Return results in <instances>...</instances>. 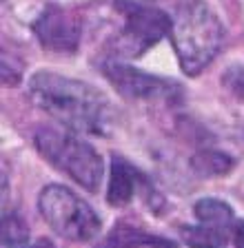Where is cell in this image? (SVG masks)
Segmentation results:
<instances>
[{
  "instance_id": "obj_6",
  "label": "cell",
  "mask_w": 244,
  "mask_h": 248,
  "mask_svg": "<svg viewBox=\"0 0 244 248\" xmlns=\"http://www.w3.org/2000/svg\"><path fill=\"white\" fill-rule=\"evenodd\" d=\"M104 76L118 89V93L131 100H171L178 95L176 82L138 71V69L127 67L115 60L104 64Z\"/></svg>"
},
{
  "instance_id": "obj_18",
  "label": "cell",
  "mask_w": 244,
  "mask_h": 248,
  "mask_svg": "<svg viewBox=\"0 0 244 248\" xmlns=\"http://www.w3.org/2000/svg\"><path fill=\"white\" fill-rule=\"evenodd\" d=\"M151 2H156V0H151Z\"/></svg>"
},
{
  "instance_id": "obj_2",
  "label": "cell",
  "mask_w": 244,
  "mask_h": 248,
  "mask_svg": "<svg viewBox=\"0 0 244 248\" xmlns=\"http://www.w3.org/2000/svg\"><path fill=\"white\" fill-rule=\"evenodd\" d=\"M171 42L182 71L187 76H197L222 49L224 27L204 2L189 0L184 7H180L173 20Z\"/></svg>"
},
{
  "instance_id": "obj_10",
  "label": "cell",
  "mask_w": 244,
  "mask_h": 248,
  "mask_svg": "<svg viewBox=\"0 0 244 248\" xmlns=\"http://www.w3.org/2000/svg\"><path fill=\"white\" fill-rule=\"evenodd\" d=\"M195 213V219L200 224H207V226H215V228H227V231H233V208L228 206L227 202L222 200H213V197H204V200L195 202L193 206Z\"/></svg>"
},
{
  "instance_id": "obj_14",
  "label": "cell",
  "mask_w": 244,
  "mask_h": 248,
  "mask_svg": "<svg viewBox=\"0 0 244 248\" xmlns=\"http://www.w3.org/2000/svg\"><path fill=\"white\" fill-rule=\"evenodd\" d=\"M224 87L233 93L238 100H244V67H233L228 69L222 78Z\"/></svg>"
},
{
  "instance_id": "obj_9",
  "label": "cell",
  "mask_w": 244,
  "mask_h": 248,
  "mask_svg": "<svg viewBox=\"0 0 244 248\" xmlns=\"http://www.w3.org/2000/svg\"><path fill=\"white\" fill-rule=\"evenodd\" d=\"M228 235H233V231L207 226L200 222L180 228V237L189 248H224L228 244Z\"/></svg>"
},
{
  "instance_id": "obj_5",
  "label": "cell",
  "mask_w": 244,
  "mask_h": 248,
  "mask_svg": "<svg viewBox=\"0 0 244 248\" xmlns=\"http://www.w3.org/2000/svg\"><path fill=\"white\" fill-rule=\"evenodd\" d=\"M115 7L125 16V27L120 33V51L125 56H142L173 29L171 18L156 7L133 0H115Z\"/></svg>"
},
{
  "instance_id": "obj_4",
  "label": "cell",
  "mask_w": 244,
  "mask_h": 248,
  "mask_svg": "<svg viewBox=\"0 0 244 248\" xmlns=\"http://www.w3.org/2000/svg\"><path fill=\"white\" fill-rule=\"evenodd\" d=\"M38 208L53 232L69 242H89L102 226L94 208L63 184L45 186L38 197Z\"/></svg>"
},
{
  "instance_id": "obj_8",
  "label": "cell",
  "mask_w": 244,
  "mask_h": 248,
  "mask_svg": "<svg viewBox=\"0 0 244 248\" xmlns=\"http://www.w3.org/2000/svg\"><path fill=\"white\" fill-rule=\"evenodd\" d=\"M145 182V177L138 173L131 164H127L122 157L111 160L109 170V188H107V202L111 206H127L135 195V188Z\"/></svg>"
},
{
  "instance_id": "obj_7",
  "label": "cell",
  "mask_w": 244,
  "mask_h": 248,
  "mask_svg": "<svg viewBox=\"0 0 244 248\" xmlns=\"http://www.w3.org/2000/svg\"><path fill=\"white\" fill-rule=\"evenodd\" d=\"M33 33L47 51L53 53H73L80 45L82 27L80 20L65 7H47L33 22Z\"/></svg>"
},
{
  "instance_id": "obj_17",
  "label": "cell",
  "mask_w": 244,
  "mask_h": 248,
  "mask_svg": "<svg viewBox=\"0 0 244 248\" xmlns=\"http://www.w3.org/2000/svg\"><path fill=\"white\" fill-rule=\"evenodd\" d=\"M25 248H56L51 242H47V239H40V242L32 244V246H25Z\"/></svg>"
},
{
  "instance_id": "obj_12",
  "label": "cell",
  "mask_w": 244,
  "mask_h": 248,
  "mask_svg": "<svg viewBox=\"0 0 244 248\" xmlns=\"http://www.w3.org/2000/svg\"><path fill=\"white\" fill-rule=\"evenodd\" d=\"M193 169L202 175H224L233 169V157L220 153V151H202L200 155L193 157Z\"/></svg>"
},
{
  "instance_id": "obj_1",
  "label": "cell",
  "mask_w": 244,
  "mask_h": 248,
  "mask_svg": "<svg viewBox=\"0 0 244 248\" xmlns=\"http://www.w3.org/2000/svg\"><path fill=\"white\" fill-rule=\"evenodd\" d=\"M29 98L65 129L78 133H107L111 126L109 102L100 91L73 78L40 71L29 80Z\"/></svg>"
},
{
  "instance_id": "obj_3",
  "label": "cell",
  "mask_w": 244,
  "mask_h": 248,
  "mask_svg": "<svg viewBox=\"0 0 244 248\" xmlns=\"http://www.w3.org/2000/svg\"><path fill=\"white\" fill-rule=\"evenodd\" d=\"M33 142L40 155L51 166L67 173L73 182H78L87 191H98L104 173V162L89 142L56 126L38 129Z\"/></svg>"
},
{
  "instance_id": "obj_15",
  "label": "cell",
  "mask_w": 244,
  "mask_h": 248,
  "mask_svg": "<svg viewBox=\"0 0 244 248\" xmlns=\"http://www.w3.org/2000/svg\"><path fill=\"white\" fill-rule=\"evenodd\" d=\"M138 248H178L173 242H169V239H164V237H153L149 239V242H145V244H140Z\"/></svg>"
},
{
  "instance_id": "obj_11",
  "label": "cell",
  "mask_w": 244,
  "mask_h": 248,
  "mask_svg": "<svg viewBox=\"0 0 244 248\" xmlns=\"http://www.w3.org/2000/svg\"><path fill=\"white\" fill-rule=\"evenodd\" d=\"M151 237H153V235L131 226V224L118 222L114 226V231H111L100 244H96L94 248H138L140 244L149 242Z\"/></svg>"
},
{
  "instance_id": "obj_13",
  "label": "cell",
  "mask_w": 244,
  "mask_h": 248,
  "mask_svg": "<svg viewBox=\"0 0 244 248\" xmlns=\"http://www.w3.org/2000/svg\"><path fill=\"white\" fill-rule=\"evenodd\" d=\"M27 239H29V231H27V224L20 217L14 215V213L2 215V246L18 248L25 246Z\"/></svg>"
},
{
  "instance_id": "obj_16",
  "label": "cell",
  "mask_w": 244,
  "mask_h": 248,
  "mask_svg": "<svg viewBox=\"0 0 244 248\" xmlns=\"http://www.w3.org/2000/svg\"><path fill=\"white\" fill-rule=\"evenodd\" d=\"M233 244H235V248H244V222L242 219L233 224Z\"/></svg>"
}]
</instances>
